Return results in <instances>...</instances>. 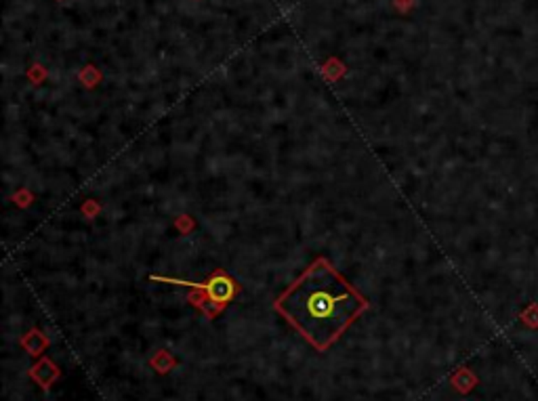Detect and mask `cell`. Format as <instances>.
Segmentation results:
<instances>
[{"mask_svg":"<svg viewBox=\"0 0 538 401\" xmlns=\"http://www.w3.org/2000/svg\"><path fill=\"white\" fill-rule=\"evenodd\" d=\"M368 307L326 259L313 261L276 300V309L316 349H328Z\"/></svg>","mask_w":538,"mask_h":401,"instance_id":"6da1fadb","label":"cell"}]
</instances>
